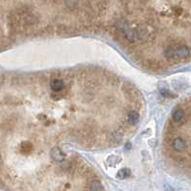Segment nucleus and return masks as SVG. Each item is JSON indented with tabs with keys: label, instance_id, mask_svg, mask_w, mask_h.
Returning a JSON list of instances; mask_svg holds the SVG:
<instances>
[{
	"label": "nucleus",
	"instance_id": "1",
	"mask_svg": "<svg viewBox=\"0 0 191 191\" xmlns=\"http://www.w3.org/2000/svg\"><path fill=\"white\" fill-rule=\"evenodd\" d=\"M190 48L187 45H178L173 47V60L186 61L190 57Z\"/></svg>",
	"mask_w": 191,
	"mask_h": 191
},
{
	"label": "nucleus",
	"instance_id": "2",
	"mask_svg": "<svg viewBox=\"0 0 191 191\" xmlns=\"http://www.w3.org/2000/svg\"><path fill=\"white\" fill-rule=\"evenodd\" d=\"M171 146H172V148L177 151V152L179 153H182L184 152V151L186 150V140L183 139V138L182 137H176L175 139L172 141V143H171Z\"/></svg>",
	"mask_w": 191,
	"mask_h": 191
},
{
	"label": "nucleus",
	"instance_id": "3",
	"mask_svg": "<svg viewBox=\"0 0 191 191\" xmlns=\"http://www.w3.org/2000/svg\"><path fill=\"white\" fill-rule=\"evenodd\" d=\"M138 35H139L138 34V32L134 29H130V30L125 31V38H126L127 41H129L131 42L136 41L138 38Z\"/></svg>",
	"mask_w": 191,
	"mask_h": 191
},
{
	"label": "nucleus",
	"instance_id": "4",
	"mask_svg": "<svg viewBox=\"0 0 191 191\" xmlns=\"http://www.w3.org/2000/svg\"><path fill=\"white\" fill-rule=\"evenodd\" d=\"M50 87H51L52 90L58 92L63 88V82L62 80H60V79H54V80L51 81Z\"/></svg>",
	"mask_w": 191,
	"mask_h": 191
},
{
	"label": "nucleus",
	"instance_id": "5",
	"mask_svg": "<svg viewBox=\"0 0 191 191\" xmlns=\"http://www.w3.org/2000/svg\"><path fill=\"white\" fill-rule=\"evenodd\" d=\"M51 155H52V157L57 161H62L64 159V155L62 153V151L59 148H55L54 150H52Z\"/></svg>",
	"mask_w": 191,
	"mask_h": 191
},
{
	"label": "nucleus",
	"instance_id": "6",
	"mask_svg": "<svg viewBox=\"0 0 191 191\" xmlns=\"http://www.w3.org/2000/svg\"><path fill=\"white\" fill-rule=\"evenodd\" d=\"M90 191H104V187L99 181H92L89 184Z\"/></svg>",
	"mask_w": 191,
	"mask_h": 191
},
{
	"label": "nucleus",
	"instance_id": "7",
	"mask_svg": "<svg viewBox=\"0 0 191 191\" xmlns=\"http://www.w3.org/2000/svg\"><path fill=\"white\" fill-rule=\"evenodd\" d=\"M128 120H129V123L131 125H135V124L138 123V121H139V114H138L135 110L131 111V113L129 114Z\"/></svg>",
	"mask_w": 191,
	"mask_h": 191
},
{
	"label": "nucleus",
	"instance_id": "8",
	"mask_svg": "<svg viewBox=\"0 0 191 191\" xmlns=\"http://www.w3.org/2000/svg\"><path fill=\"white\" fill-rule=\"evenodd\" d=\"M184 117V111L182 110H176L173 113V120L175 122H181Z\"/></svg>",
	"mask_w": 191,
	"mask_h": 191
},
{
	"label": "nucleus",
	"instance_id": "9",
	"mask_svg": "<svg viewBox=\"0 0 191 191\" xmlns=\"http://www.w3.org/2000/svg\"><path fill=\"white\" fill-rule=\"evenodd\" d=\"M33 150V145L32 143H30L29 141H24L21 144V152L23 154H29L32 152Z\"/></svg>",
	"mask_w": 191,
	"mask_h": 191
},
{
	"label": "nucleus",
	"instance_id": "10",
	"mask_svg": "<svg viewBox=\"0 0 191 191\" xmlns=\"http://www.w3.org/2000/svg\"><path fill=\"white\" fill-rule=\"evenodd\" d=\"M131 175V171L130 169L128 168H123L121 170L118 171V173H117V178L118 179H127L128 177H130Z\"/></svg>",
	"mask_w": 191,
	"mask_h": 191
},
{
	"label": "nucleus",
	"instance_id": "11",
	"mask_svg": "<svg viewBox=\"0 0 191 191\" xmlns=\"http://www.w3.org/2000/svg\"><path fill=\"white\" fill-rule=\"evenodd\" d=\"M65 3L70 8H73L74 6L77 4V0H65Z\"/></svg>",
	"mask_w": 191,
	"mask_h": 191
},
{
	"label": "nucleus",
	"instance_id": "12",
	"mask_svg": "<svg viewBox=\"0 0 191 191\" xmlns=\"http://www.w3.org/2000/svg\"><path fill=\"white\" fill-rule=\"evenodd\" d=\"M160 93L164 96V97H174V95H171L170 91L166 90V89H161L160 90Z\"/></svg>",
	"mask_w": 191,
	"mask_h": 191
}]
</instances>
